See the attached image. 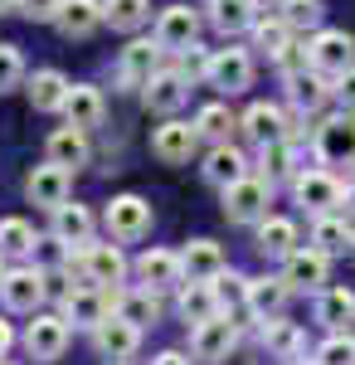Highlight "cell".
<instances>
[{"label":"cell","mask_w":355,"mask_h":365,"mask_svg":"<svg viewBox=\"0 0 355 365\" xmlns=\"http://www.w3.org/2000/svg\"><path fill=\"white\" fill-rule=\"evenodd\" d=\"M0 10H20V0H0Z\"/></svg>","instance_id":"cell-52"},{"label":"cell","mask_w":355,"mask_h":365,"mask_svg":"<svg viewBox=\"0 0 355 365\" xmlns=\"http://www.w3.org/2000/svg\"><path fill=\"white\" fill-rule=\"evenodd\" d=\"M103 225H108V234L117 244H137V239L151 234V205L141 195H117L108 205V215H103Z\"/></svg>","instance_id":"cell-6"},{"label":"cell","mask_w":355,"mask_h":365,"mask_svg":"<svg viewBox=\"0 0 355 365\" xmlns=\"http://www.w3.org/2000/svg\"><path fill=\"white\" fill-rule=\"evenodd\" d=\"M10 346H15V331H10V322H5V317H0V356H5V351H10Z\"/></svg>","instance_id":"cell-49"},{"label":"cell","mask_w":355,"mask_h":365,"mask_svg":"<svg viewBox=\"0 0 355 365\" xmlns=\"http://www.w3.org/2000/svg\"><path fill=\"white\" fill-rule=\"evenodd\" d=\"M103 113H108V103H103V93H98L93 83H73L68 88V98H63V122L93 132V127H103Z\"/></svg>","instance_id":"cell-24"},{"label":"cell","mask_w":355,"mask_h":365,"mask_svg":"<svg viewBox=\"0 0 355 365\" xmlns=\"http://www.w3.org/2000/svg\"><path fill=\"white\" fill-rule=\"evenodd\" d=\"M137 278L146 287H156V292H175L180 282H185V268H180V253L170 249H146L137 258Z\"/></svg>","instance_id":"cell-21"},{"label":"cell","mask_w":355,"mask_h":365,"mask_svg":"<svg viewBox=\"0 0 355 365\" xmlns=\"http://www.w3.org/2000/svg\"><path fill=\"white\" fill-rule=\"evenodd\" d=\"M44 297H49V287H44V273L39 268H5V278H0V302H5V312H39Z\"/></svg>","instance_id":"cell-8"},{"label":"cell","mask_w":355,"mask_h":365,"mask_svg":"<svg viewBox=\"0 0 355 365\" xmlns=\"http://www.w3.org/2000/svg\"><path fill=\"white\" fill-rule=\"evenodd\" d=\"M312 146H317V161H326V166H351L355 161V113H341V117H326L321 127H317V137H312Z\"/></svg>","instance_id":"cell-7"},{"label":"cell","mask_w":355,"mask_h":365,"mask_svg":"<svg viewBox=\"0 0 355 365\" xmlns=\"http://www.w3.org/2000/svg\"><path fill=\"white\" fill-rule=\"evenodd\" d=\"M0 253H10V258H25L34 253V225L29 220H0Z\"/></svg>","instance_id":"cell-41"},{"label":"cell","mask_w":355,"mask_h":365,"mask_svg":"<svg viewBox=\"0 0 355 365\" xmlns=\"http://www.w3.org/2000/svg\"><path fill=\"white\" fill-rule=\"evenodd\" d=\"M68 336H73L68 317H54V312H34V322L25 327V351H29V361H39V365L58 361V356L68 351Z\"/></svg>","instance_id":"cell-4"},{"label":"cell","mask_w":355,"mask_h":365,"mask_svg":"<svg viewBox=\"0 0 355 365\" xmlns=\"http://www.w3.org/2000/svg\"><path fill=\"white\" fill-rule=\"evenodd\" d=\"M58 5H63V0H20V15L39 25V20H54V15H58Z\"/></svg>","instance_id":"cell-46"},{"label":"cell","mask_w":355,"mask_h":365,"mask_svg":"<svg viewBox=\"0 0 355 365\" xmlns=\"http://www.w3.org/2000/svg\"><path fill=\"white\" fill-rule=\"evenodd\" d=\"M351 166H355V161H351Z\"/></svg>","instance_id":"cell-57"},{"label":"cell","mask_w":355,"mask_h":365,"mask_svg":"<svg viewBox=\"0 0 355 365\" xmlns=\"http://www.w3.org/2000/svg\"><path fill=\"white\" fill-rule=\"evenodd\" d=\"M54 25H58L63 39H88L93 29L103 25V0H63Z\"/></svg>","instance_id":"cell-26"},{"label":"cell","mask_w":355,"mask_h":365,"mask_svg":"<svg viewBox=\"0 0 355 365\" xmlns=\"http://www.w3.org/2000/svg\"><path fill=\"white\" fill-rule=\"evenodd\" d=\"M195 146H200V132H195V122H161L156 132H151V151H156V161L165 166H185L195 156Z\"/></svg>","instance_id":"cell-12"},{"label":"cell","mask_w":355,"mask_h":365,"mask_svg":"<svg viewBox=\"0 0 355 365\" xmlns=\"http://www.w3.org/2000/svg\"><path fill=\"white\" fill-rule=\"evenodd\" d=\"M292 200L307 215H336L346 205V185L331 170H297L292 175Z\"/></svg>","instance_id":"cell-3"},{"label":"cell","mask_w":355,"mask_h":365,"mask_svg":"<svg viewBox=\"0 0 355 365\" xmlns=\"http://www.w3.org/2000/svg\"><path fill=\"white\" fill-rule=\"evenodd\" d=\"M0 278H5V253H0Z\"/></svg>","instance_id":"cell-53"},{"label":"cell","mask_w":355,"mask_h":365,"mask_svg":"<svg viewBox=\"0 0 355 365\" xmlns=\"http://www.w3.org/2000/svg\"><path fill=\"white\" fill-rule=\"evenodd\" d=\"M239 127H244V137L253 141V146H273V141L292 137V117L282 113V108H273V103H253V108L239 117Z\"/></svg>","instance_id":"cell-16"},{"label":"cell","mask_w":355,"mask_h":365,"mask_svg":"<svg viewBox=\"0 0 355 365\" xmlns=\"http://www.w3.org/2000/svg\"><path fill=\"white\" fill-rule=\"evenodd\" d=\"M248 34H253V49H258V54L277 58V54H282V49H287V44H292V34H297V29L287 25V20H282V15H268V20H263V15H258V20H253V29H248Z\"/></svg>","instance_id":"cell-36"},{"label":"cell","mask_w":355,"mask_h":365,"mask_svg":"<svg viewBox=\"0 0 355 365\" xmlns=\"http://www.w3.org/2000/svg\"><path fill=\"white\" fill-rule=\"evenodd\" d=\"M68 190H73V170H63V166H34L29 170V180H25V195L39 205V210H58L63 200H68Z\"/></svg>","instance_id":"cell-20"},{"label":"cell","mask_w":355,"mask_h":365,"mask_svg":"<svg viewBox=\"0 0 355 365\" xmlns=\"http://www.w3.org/2000/svg\"><path fill=\"white\" fill-rule=\"evenodd\" d=\"M93 346H98V356H103V361H127V356L141 346V327L112 312L108 322H98V327H93Z\"/></svg>","instance_id":"cell-15"},{"label":"cell","mask_w":355,"mask_h":365,"mask_svg":"<svg viewBox=\"0 0 355 365\" xmlns=\"http://www.w3.org/2000/svg\"><path fill=\"white\" fill-rule=\"evenodd\" d=\"M273 205V180L268 175H239L234 185H224V220L229 225H258Z\"/></svg>","instance_id":"cell-1"},{"label":"cell","mask_w":355,"mask_h":365,"mask_svg":"<svg viewBox=\"0 0 355 365\" xmlns=\"http://www.w3.org/2000/svg\"><path fill=\"white\" fill-rule=\"evenodd\" d=\"M210 20H215L219 34H244V29H253V20H258V5L253 0H210Z\"/></svg>","instance_id":"cell-37"},{"label":"cell","mask_w":355,"mask_h":365,"mask_svg":"<svg viewBox=\"0 0 355 365\" xmlns=\"http://www.w3.org/2000/svg\"><path fill=\"white\" fill-rule=\"evenodd\" d=\"M112 312L117 317H127V322H137L141 331L146 327H156L161 322V292L156 287H112Z\"/></svg>","instance_id":"cell-19"},{"label":"cell","mask_w":355,"mask_h":365,"mask_svg":"<svg viewBox=\"0 0 355 365\" xmlns=\"http://www.w3.org/2000/svg\"><path fill=\"white\" fill-rule=\"evenodd\" d=\"M185 93H190V78L180 73V68H156L146 83H141V103L151 108V113H180V103H185Z\"/></svg>","instance_id":"cell-10"},{"label":"cell","mask_w":355,"mask_h":365,"mask_svg":"<svg viewBox=\"0 0 355 365\" xmlns=\"http://www.w3.org/2000/svg\"><path fill=\"white\" fill-rule=\"evenodd\" d=\"M287 297H292L287 278H248V297H244V307L253 312L258 322H268V317H282Z\"/></svg>","instance_id":"cell-25"},{"label":"cell","mask_w":355,"mask_h":365,"mask_svg":"<svg viewBox=\"0 0 355 365\" xmlns=\"http://www.w3.org/2000/svg\"><path fill=\"white\" fill-rule=\"evenodd\" d=\"M54 239L63 244V249H68V244H88V239H93V210L63 200V205L54 210Z\"/></svg>","instance_id":"cell-33"},{"label":"cell","mask_w":355,"mask_h":365,"mask_svg":"<svg viewBox=\"0 0 355 365\" xmlns=\"http://www.w3.org/2000/svg\"><path fill=\"white\" fill-rule=\"evenodd\" d=\"M253 5H258V15H263V10H273V5H282V0H253Z\"/></svg>","instance_id":"cell-50"},{"label":"cell","mask_w":355,"mask_h":365,"mask_svg":"<svg viewBox=\"0 0 355 365\" xmlns=\"http://www.w3.org/2000/svg\"><path fill=\"white\" fill-rule=\"evenodd\" d=\"M307 54H312V68H321L326 78H341L346 68H355V34H346V29H317Z\"/></svg>","instance_id":"cell-5"},{"label":"cell","mask_w":355,"mask_h":365,"mask_svg":"<svg viewBox=\"0 0 355 365\" xmlns=\"http://www.w3.org/2000/svg\"><path fill=\"white\" fill-rule=\"evenodd\" d=\"M331 93L341 98V108H346V113H355V68H346V73L336 78V88H331Z\"/></svg>","instance_id":"cell-47"},{"label":"cell","mask_w":355,"mask_h":365,"mask_svg":"<svg viewBox=\"0 0 355 365\" xmlns=\"http://www.w3.org/2000/svg\"><path fill=\"white\" fill-rule=\"evenodd\" d=\"M0 365H15V361H5V356H0Z\"/></svg>","instance_id":"cell-56"},{"label":"cell","mask_w":355,"mask_h":365,"mask_svg":"<svg viewBox=\"0 0 355 365\" xmlns=\"http://www.w3.org/2000/svg\"><path fill=\"white\" fill-rule=\"evenodd\" d=\"M253 83V54L248 49H215L210 54V88H219V93H244V88Z\"/></svg>","instance_id":"cell-14"},{"label":"cell","mask_w":355,"mask_h":365,"mask_svg":"<svg viewBox=\"0 0 355 365\" xmlns=\"http://www.w3.org/2000/svg\"><path fill=\"white\" fill-rule=\"evenodd\" d=\"M63 317H68V327H98V322H108L112 317V287H98V282H88V287H73L68 297H63Z\"/></svg>","instance_id":"cell-11"},{"label":"cell","mask_w":355,"mask_h":365,"mask_svg":"<svg viewBox=\"0 0 355 365\" xmlns=\"http://www.w3.org/2000/svg\"><path fill=\"white\" fill-rule=\"evenodd\" d=\"M108 365H132V361H108Z\"/></svg>","instance_id":"cell-54"},{"label":"cell","mask_w":355,"mask_h":365,"mask_svg":"<svg viewBox=\"0 0 355 365\" xmlns=\"http://www.w3.org/2000/svg\"><path fill=\"white\" fill-rule=\"evenodd\" d=\"M180 73H185V78H210V54H205L200 44L180 49Z\"/></svg>","instance_id":"cell-45"},{"label":"cell","mask_w":355,"mask_h":365,"mask_svg":"<svg viewBox=\"0 0 355 365\" xmlns=\"http://www.w3.org/2000/svg\"><path fill=\"white\" fill-rule=\"evenodd\" d=\"M297 249V225L287 215H263L258 220V253L263 258H287Z\"/></svg>","instance_id":"cell-30"},{"label":"cell","mask_w":355,"mask_h":365,"mask_svg":"<svg viewBox=\"0 0 355 365\" xmlns=\"http://www.w3.org/2000/svg\"><path fill=\"white\" fill-rule=\"evenodd\" d=\"M312 244L321 253H346V249H355V229L341 220V215H317V225H312Z\"/></svg>","instance_id":"cell-35"},{"label":"cell","mask_w":355,"mask_h":365,"mask_svg":"<svg viewBox=\"0 0 355 365\" xmlns=\"http://www.w3.org/2000/svg\"><path fill=\"white\" fill-rule=\"evenodd\" d=\"M263 151V166H268V180H292L297 175V141H273V146H258Z\"/></svg>","instance_id":"cell-40"},{"label":"cell","mask_w":355,"mask_h":365,"mask_svg":"<svg viewBox=\"0 0 355 365\" xmlns=\"http://www.w3.org/2000/svg\"><path fill=\"white\" fill-rule=\"evenodd\" d=\"M83 278L98 282V287H117L127 278V258H122V244L108 239V244H83Z\"/></svg>","instance_id":"cell-13"},{"label":"cell","mask_w":355,"mask_h":365,"mask_svg":"<svg viewBox=\"0 0 355 365\" xmlns=\"http://www.w3.org/2000/svg\"><path fill=\"white\" fill-rule=\"evenodd\" d=\"M282 263H287V268H282V278H287L292 292H321V287H326L331 253H321L317 244H312V249H292Z\"/></svg>","instance_id":"cell-9"},{"label":"cell","mask_w":355,"mask_h":365,"mask_svg":"<svg viewBox=\"0 0 355 365\" xmlns=\"http://www.w3.org/2000/svg\"><path fill=\"white\" fill-rule=\"evenodd\" d=\"M200 170H205L210 185L224 190V185H234L239 175H248V156L239 151V146H229V141H215V151L205 156V166H200Z\"/></svg>","instance_id":"cell-28"},{"label":"cell","mask_w":355,"mask_h":365,"mask_svg":"<svg viewBox=\"0 0 355 365\" xmlns=\"http://www.w3.org/2000/svg\"><path fill=\"white\" fill-rule=\"evenodd\" d=\"M317 322L326 331H351L355 327V292L351 287H321L317 297Z\"/></svg>","instance_id":"cell-29"},{"label":"cell","mask_w":355,"mask_h":365,"mask_svg":"<svg viewBox=\"0 0 355 365\" xmlns=\"http://www.w3.org/2000/svg\"><path fill=\"white\" fill-rule=\"evenodd\" d=\"M161 54L165 49H161L156 34H151V39H132V44L122 49V58H117V78H122L127 88H141L156 68H161Z\"/></svg>","instance_id":"cell-17"},{"label":"cell","mask_w":355,"mask_h":365,"mask_svg":"<svg viewBox=\"0 0 355 365\" xmlns=\"http://www.w3.org/2000/svg\"><path fill=\"white\" fill-rule=\"evenodd\" d=\"M151 365H195V361L185 356V351H161V356H156Z\"/></svg>","instance_id":"cell-48"},{"label":"cell","mask_w":355,"mask_h":365,"mask_svg":"<svg viewBox=\"0 0 355 365\" xmlns=\"http://www.w3.org/2000/svg\"><path fill=\"white\" fill-rule=\"evenodd\" d=\"M234 127H239V117L229 113L224 103H205V108L195 113V132H200L205 141H229Z\"/></svg>","instance_id":"cell-39"},{"label":"cell","mask_w":355,"mask_h":365,"mask_svg":"<svg viewBox=\"0 0 355 365\" xmlns=\"http://www.w3.org/2000/svg\"><path fill=\"white\" fill-rule=\"evenodd\" d=\"M346 210H355V185H346Z\"/></svg>","instance_id":"cell-51"},{"label":"cell","mask_w":355,"mask_h":365,"mask_svg":"<svg viewBox=\"0 0 355 365\" xmlns=\"http://www.w3.org/2000/svg\"><path fill=\"white\" fill-rule=\"evenodd\" d=\"M68 88L73 83H68L58 68H39V73L29 78V103H34V113H63Z\"/></svg>","instance_id":"cell-32"},{"label":"cell","mask_w":355,"mask_h":365,"mask_svg":"<svg viewBox=\"0 0 355 365\" xmlns=\"http://www.w3.org/2000/svg\"><path fill=\"white\" fill-rule=\"evenodd\" d=\"M263 346L273 351L277 361H297L302 351H307V331H302L297 322H282V317H268V322H263Z\"/></svg>","instance_id":"cell-31"},{"label":"cell","mask_w":355,"mask_h":365,"mask_svg":"<svg viewBox=\"0 0 355 365\" xmlns=\"http://www.w3.org/2000/svg\"><path fill=\"white\" fill-rule=\"evenodd\" d=\"M156 39H161L165 54H180V49H190L195 39H200V15H195L190 5H165L161 20H156Z\"/></svg>","instance_id":"cell-18"},{"label":"cell","mask_w":355,"mask_h":365,"mask_svg":"<svg viewBox=\"0 0 355 365\" xmlns=\"http://www.w3.org/2000/svg\"><path fill=\"white\" fill-rule=\"evenodd\" d=\"M180 268H185V282H210L229 268V258H224V249L215 239H190L180 249Z\"/></svg>","instance_id":"cell-22"},{"label":"cell","mask_w":355,"mask_h":365,"mask_svg":"<svg viewBox=\"0 0 355 365\" xmlns=\"http://www.w3.org/2000/svg\"><path fill=\"white\" fill-rule=\"evenodd\" d=\"M25 78V58L15 44H0V93H10V88Z\"/></svg>","instance_id":"cell-44"},{"label":"cell","mask_w":355,"mask_h":365,"mask_svg":"<svg viewBox=\"0 0 355 365\" xmlns=\"http://www.w3.org/2000/svg\"><path fill=\"white\" fill-rule=\"evenodd\" d=\"M234 346H239V322H234V312H215V317L195 322V331H190V356L195 361L219 365V361H229Z\"/></svg>","instance_id":"cell-2"},{"label":"cell","mask_w":355,"mask_h":365,"mask_svg":"<svg viewBox=\"0 0 355 365\" xmlns=\"http://www.w3.org/2000/svg\"><path fill=\"white\" fill-rule=\"evenodd\" d=\"M326 98H331V88H326V73H321V68H297V73H287V103H292L297 113H317Z\"/></svg>","instance_id":"cell-27"},{"label":"cell","mask_w":355,"mask_h":365,"mask_svg":"<svg viewBox=\"0 0 355 365\" xmlns=\"http://www.w3.org/2000/svg\"><path fill=\"white\" fill-rule=\"evenodd\" d=\"M317 365H355V336L351 331H331L317 346Z\"/></svg>","instance_id":"cell-43"},{"label":"cell","mask_w":355,"mask_h":365,"mask_svg":"<svg viewBox=\"0 0 355 365\" xmlns=\"http://www.w3.org/2000/svg\"><path fill=\"white\" fill-rule=\"evenodd\" d=\"M277 10H282V20L292 29H321V15H326L321 0H282Z\"/></svg>","instance_id":"cell-42"},{"label":"cell","mask_w":355,"mask_h":365,"mask_svg":"<svg viewBox=\"0 0 355 365\" xmlns=\"http://www.w3.org/2000/svg\"><path fill=\"white\" fill-rule=\"evenodd\" d=\"M287 365H307V361H302V356H297V361H287Z\"/></svg>","instance_id":"cell-55"},{"label":"cell","mask_w":355,"mask_h":365,"mask_svg":"<svg viewBox=\"0 0 355 365\" xmlns=\"http://www.w3.org/2000/svg\"><path fill=\"white\" fill-rule=\"evenodd\" d=\"M175 292H180V297H175V312H180L185 322H205V317L224 312V307H219L215 282H180Z\"/></svg>","instance_id":"cell-34"},{"label":"cell","mask_w":355,"mask_h":365,"mask_svg":"<svg viewBox=\"0 0 355 365\" xmlns=\"http://www.w3.org/2000/svg\"><path fill=\"white\" fill-rule=\"evenodd\" d=\"M151 20V0H103V25L132 34Z\"/></svg>","instance_id":"cell-38"},{"label":"cell","mask_w":355,"mask_h":365,"mask_svg":"<svg viewBox=\"0 0 355 365\" xmlns=\"http://www.w3.org/2000/svg\"><path fill=\"white\" fill-rule=\"evenodd\" d=\"M44 151H49V161L54 166H63V170H78V166H88V132L83 127H73V122H63L58 132H49V141H44Z\"/></svg>","instance_id":"cell-23"}]
</instances>
